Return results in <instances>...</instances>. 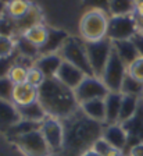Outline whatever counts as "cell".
<instances>
[{
  "label": "cell",
  "instance_id": "cell-1",
  "mask_svg": "<svg viewBox=\"0 0 143 156\" xmlns=\"http://www.w3.org/2000/svg\"><path fill=\"white\" fill-rule=\"evenodd\" d=\"M61 121L64 126V148L79 156L93 148L94 142L103 135L104 124L92 120L81 110V107Z\"/></svg>",
  "mask_w": 143,
  "mask_h": 156
},
{
  "label": "cell",
  "instance_id": "cell-2",
  "mask_svg": "<svg viewBox=\"0 0 143 156\" xmlns=\"http://www.w3.org/2000/svg\"><path fill=\"white\" fill-rule=\"evenodd\" d=\"M38 101L49 117L64 120L79 109L75 92L56 78H46L38 88Z\"/></svg>",
  "mask_w": 143,
  "mask_h": 156
},
{
  "label": "cell",
  "instance_id": "cell-3",
  "mask_svg": "<svg viewBox=\"0 0 143 156\" xmlns=\"http://www.w3.org/2000/svg\"><path fill=\"white\" fill-rule=\"evenodd\" d=\"M110 16L103 9L90 7L83 13L79 21V34L83 42H96L107 38Z\"/></svg>",
  "mask_w": 143,
  "mask_h": 156
},
{
  "label": "cell",
  "instance_id": "cell-4",
  "mask_svg": "<svg viewBox=\"0 0 143 156\" xmlns=\"http://www.w3.org/2000/svg\"><path fill=\"white\" fill-rule=\"evenodd\" d=\"M59 55L61 56L64 62L78 67L86 75H94L93 70L90 67V63H89L86 49H85V42L82 39L75 38V36H68L63 48L60 49Z\"/></svg>",
  "mask_w": 143,
  "mask_h": 156
},
{
  "label": "cell",
  "instance_id": "cell-5",
  "mask_svg": "<svg viewBox=\"0 0 143 156\" xmlns=\"http://www.w3.org/2000/svg\"><path fill=\"white\" fill-rule=\"evenodd\" d=\"M85 49L88 53L89 63H90L94 77L101 78L104 68L108 63V58L113 53V41L104 38L96 42H85Z\"/></svg>",
  "mask_w": 143,
  "mask_h": 156
},
{
  "label": "cell",
  "instance_id": "cell-6",
  "mask_svg": "<svg viewBox=\"0 0 143 156\" xmlns=\"http://www.w3.org/2000/svg\"><path fill=\"white\" fill-rule=\"evenodd\" d=\"M11 141L25 156H49L52 152L40 130L22 134Z\"/></svg>",
  "mask_w": 143,
  "mask_h": 156
},
{
  "label": "cell",
  "instance_id": "cell-7",
  "mask_svg": "<svg viewBox=\"0 0 143 156\" xmlns=\"http://www.w3.org/2000/svg\"><path fill=\"white\" fill-rule=\"evenodd\" d=\"M128 74V67L127 64L120 58V56L115 53L113 48V53H111L108 63L104 68V73L101 75V81L104 85L108 88L110 92H121V87H122L124 78Z\"/></svg>",
  "mask_w": 143,
  "mask_h": 156
},
{
  "label": "cell",
  "instance_id": "cell-8",
  "mask_svg": "<svg viewBox=\"0 0 143 156\" xmlns=\"http://www.w3.org/2000/svg\"><path fill=\"white\" fill-rule=\"evenodd\" d=\"M139 32L136 25V18L131 16H110L107 29V38L113 42L115 41H128Z\"/></svg>",
  "mask_w": 143,
  "mask_h": 156
},
{
  "label": "cell",
  "instance_id": "cell-9",
  "mask_svg": "<svg viewBox=\"0 0 143 156\" xmlns=\"http://www.w3.org/2000/svg\"><path fill=\"white\" fill-rule=\"evenodd\" d=\"M74 92L79 105L93 99H106V96L110 94L108 88L101 81V78L94 75H86Z\"/></svg>",
  "mask_w": 143,
  "mask_h": 156
},
{
  "label": "cell",
  "instance_id": "cell-10",
  "mask_svg": "<svg viewBox=\"0 0 143 156\" xmlns=\"http://www.w3.org/2000/svg\"><path fill=\"white\" fill-rule=\"evenodd\" d=\"M40 131L52 152H57L64 148V126L61 120L47 117L42 121Z\"/></svg>",
  "mask_w": 143,
  "mask_h": 156
},
{
  "label": "cell",
  "instance_id": "cell-11",
  "mask_svg": "<svg viewBox=\"0 0 143 156\" xmlns=\"http://www.w3.org/2000/svg\"><path fill=\"white\" fill-rule=\"evenodd\" d=\"M124 130L128 134V146H127V156L132 146L143 142V98L140 99L136 113L133 114L128 121L122 123Z\"/></svg>",
  "mask_w": 143,
  "mask_h": 156
},
{
  "label": "cell",
  "instance_id": "cell-12",
  "mask_svg": "<svg viewBox=\"0 0 143 156\" xmlns=\"http://www.w3.org/2000/svg\"><path fill=\"white\" fill-rule=\"evenodd\" d=\"M86 77L82 70H79L78 67H75V66L70 64L67 62H63L61 67L59 68V71L56 74V80H59L63 85H65L67 88L75 91L78 85L83 81V78Z\"/></svg>",
  "mask_w": 143,
  "mask_h": 156
},
{
  "label": "cell",
  "instance_id": "cell-13",
  "mask_svg": "<svg viewBox=\"0 0 143 156\" xmlns=\"http://www.w3.org/2000/svg\"><path fill=\"white\" fill-rule=\"evenodd\" d=\"M106 142H108L111 146L122 151L127 155V146H128V134L124 130L122 124H110L104 126L103 135H101Z\"/></svg>",
  "mask_w": 143,
  "mask_h": 156
},
{
  "label": "cell",
  "instance_id": "cell-14",
  "mask_svg": "<svg viewBox=\"0 0 143 156\" xmlns=\"http://www.w3.org/2000/svg\"><path fill=\"white\" fill-rule=\"evenodd\" d=\"M20 121L21 116L15 105L10 101L0 99V131L7 134V131L11 130Z\"/></svg>",
  "mask_w": 143,
  "mask_h": 156
},
{
  "label": "cell",
  "instance_id": "cell-15",
  "mask_svg": "<svg viewBox=\"0 0 143 156\" xmlns=\"http://www.w3.org/2000/svg\"><path fill=\"white\" fill-rule=\"evenodd\" d=\"M61 56L59 53H53V55H42L35 60V66L39 68L40 71L46 75V78H54L59 68L63 64Z\"/></svg>",
  "mask_w": 143,
  "mask_h": 156
},
{
  "label": "cell",
  "instance_id": "cell-16",
  "mask_svg": "<svg viewBox=\"0 0 143 156\" xmlns=\"http://www.w3.org/2000/svg\"><path fill=\"white\" fill-rule=\"evenodd\" d=\"M38 101V88L29 85L28 82L20 85H14L13 91V103L17 107L25 106Z\"/></svg>",
  "mask_w": 143,
  "mask_h": 156
},
{
  "label": "cell",
  "instance_id": "cell-17",
  "mask_svg": "<svg viewBox=\"0 0 143 156\" xmlns=\"http://www.w3.org/2000/svg\"><path fill=\"white\" fill-rule=\"evenodd\" d=\"M68 34L63 31V29L49 28V36L46 41L45 46L40 48V56L42 55H53V53H59L60 49L63 48L64 42L68 39Z\"/></svg>",
  "mask_w": 143,
  "mask_h": 156
},
{
  "label": "cell",
  "instance_id": "cell-18",
  "mask_svg": "<svg viewBox=\"0 0 143 156\" xmlns=\"http://www.w3.org/2000/svg\"><path fill=\"white\" fill-rule=\"evenodd\" d=\"M106 102V124H118L120 121V110L121 102H122V94L121 92H110L104 99Z\"/></svg>",
  "mask_w": 143,
  "mask_h": 156
},
{
  "label": "cell",
  "instance_id": "cell-19",
  "mask_svg": "<svg viewBox=\"0 0 143 156\" xmlns=\"http://www.w3.org/2000/svg\"><path fill=\"white\" fill-rule=\"evenodd\" d=\"M81 110L92 120L106 124V102L104 99H93L79 105Z\"/></svg>",
  "mask_w": 143,
  "mask_h": 156
},
{
  "label": "cell",
  "instance_id": "cell-20",
  "mask_svg": "<svg viewBox=\"0 0 143 156\" xmlns=\"http://www.w3.org/2000/svg\"><path fill=\"white\" fill-rule=\"evenodd\" d=\"M113 48L115 50V53L120 56L121 60L127 64V67L129 64H132L139 57V52H138V49L132 39H128V41H115V42H113Z\"/></svg>",
  "mask_w": 143,
  "mask_h": 156
},
{
  "label": "cell",
  "instance_id": "cell-21",
  "mask_svg": "<svg viewBox=\"0 0 143 156\" xmlns=\"http://www.w3.org/2000/svg\"><path fill=\"white\" fill-rule=\"evenodd\" d=\"M42 20H43L42 10H40L38 6L32 4L31 10L25 14V16L22 17V18L15 20L17 29H18V36L22 35V34L25 32V31H28V29L32 28V27L39 25V24H43V23H42Z\"/></svg>",
  "mask_w": 143,
  "mask_h": 156
},
{
  "label": "cell",
  "instance_id": "cell-22",
  "mask_svg": "<svg viewBox=\"0 0 143 156\" xmlns=\"http://www.w3.org/2000/svg\"><path fill=\"white\" fill-rule=\"evenodd\" d=\"M18 113L21 116V120H28V121H36V123H42L45 119H47V113L39 103V101L33 102V103L25 105V106L17 107Z\"/></svg>",
  "mask_w": 143,
  "mask_h": 156
},
{
  "label": "cell",
  "instance_id": "cell-23",
  "mask_svg": "<svg viewBox=\"0 0 143 156\" xmlns=\"http://www.w3.org/2000/svg\"><path fill=\"white\" fill-rule=\"evenodd\" d=\"M142 98L131 96V95H122V102H121V110H120V121L118 123L122 124L128 121L133 114L136 113L138 106Z\"/></svg>",
  "mask_w": 143,
  "mask_h": 156
},
{
  "label": "cell",
  "instance_id": "cell-24",
  "mask_svg": "<svg viewBox=\"0 0 143 156\" xmlns=\"http://www.w3.org/2000/svg\"><path fill=\"white\" fill-rule=\"evenodd\" d=\"M15 46H17V52H18V55L21 57L29 58V60L35 58L36 60L40 56V49L33 45L32 42H29L24 35H20L15 38Z\"/></svg>",
  "mask_w": 143,
  "mask_h": 156
},
{
  "label": "cell",
  "instance_id": "cell-25",
  "mask_svg": "<svg viewBox=\"0 0 143 156\" xmlns=\"http://www.w3.org/2000/svg\"><path fill=\"white\" fill-rule=\"evenodd\" d=\"M29 42H32L35 46L38 48H43L47 41V36H49V27H46L45 24H39V25H35L32 28H29L28 31L22 34Z\"/></svg>",
  "mask_w": 143,
  "mask_h": 156
},
{
  "label": "cell",
  "instance_id": "cell-26",
  "mask_svg": "<svg viewBox=\"0 0 143 156\" xmlns=\"http://www.w3.org/2000/svg\"><path fill=\"white\" fill-rule=\"evenodd\" d=\"M135 0H110V16H131L135 13Z\"/></svg>",
  "mask_w": 143,
  "mask_h": 156
},
{
  "label": "cell",
  "instance_id": "cell-27",
  "mask_svg": "<svg viewBox=\"0 0 143 156\" xmlns=\"http://www.w3.org/2000/svg\"><path fill=\"white\" fill-rule=\"evenodd\" d=\"M32 7V3L28 0H14L6 4V14L13 20H20L25 16Z\"/></svg>",
  "mask_w": 143,
  "mask_h": 156
},
{
  "label": "cell",
  "instance_id": "cell-28",
  "mask_svg": "<svg viewBox=\"0 0 143 156\" xmlns=\"http://www.w3.org/2000/svg\"><path fill=\"white\" fill-rule=\"evenodd\" d=\"M121 94L122 95H131V96L143 98V82L138 81L132 75L127 74L124 78L122 87H121Z\"/></svg>",
  "mask_w": 143,
  "mask_h": 156
},
{
  "label": "cell",
  "instance_id": "cell-29",
  "mask_svg": "<svg viewBox=\"0 0 143 156\" xmlns=\"http://www.w3.org/2000/svg\"><path fill=\"white\" fill-rule=\"evenodd\" d=\"M42 127V123H36V121H28V120H21L18 124L11 128V130L7 131V136L13 140L15 136H20L22 134L26 133H31V131H35V130H40Z\"/></svg>",
  "mask_w": 143,
  "mask_h": 156
},
{
  "label": "cell",
  "instance_id": "cell-30",
  "mask_svg": "<svg viewBox=\"0 0 143 156\" xmlns=\"http://www.w3.org/2000/svg\"><path fill=\"white\" fill-rule=\"evenodd\" d=\"M0 35L10 36V38H14V39L18 36L15 20H13L10 16H7L6 13L0 17Z\"/></svg>",
  "mask_w": 143,
  "mask_h": 156
},
{
  "label": "cell",
  "instance_id": "cell-31",
  "mask_svg": "<svg viewBox=\"0 0 143 156\" xmlns=\"http://www.w3.org/2000/svg\"><path fill=\"white\" fill-rule=\"evenodd\" d=\"M26 75H28V67L20 64V63H14L11 66L7 77L10 78L14 85H20V84H25L26 82Z\"/></svg>",
  "mask_w": 143,
  "mask_h": 156
},
{
  "label": "cell",
  "instance_id": "cell-32",
  "mask_svg": "<svg viewBox=\"0 0 143 156\" xmlns=\"http://www.w3.org/2000/svg\"><path fill=\"white\" fill-rule=\"evenodd\" d=\"M93 149L96 151L97 153H100L101 156H127L122 151H120V149H117V148L111 146L110 144L106 142L103 138H100V140H97L96 142H94Z\"/></svg>",
  "mask_w": 143,
  "mask_h": 156
},
{
  "label": "cell",
  "instance_id": "cell-33",
  "mask_svg": "<svg viewBox=\"0 0 143 156\" xmlns=\"http://www.w3.org/2000/svg\"><path fill=\"white\" fill-rule=\"evenodd\" d=\"M15 50H17L15 39L10 38V36L0 35V58L11 57Z\"/></svg>",
  "mask_w": 143,
  "mask_h": 156
},
{
  "label": "cell",
  "instance_id": "cell-34",
  "mask_svg": "<svg viewBox=\"0 0 143 156\" xmlns=\"http://www.w3.org/2000/svg\"><path fill=\"white\" fill-rule=\"evenodd\" d=\"M45 81H46V75L43 74L39 68L35 66V63H33L32 67L28 68L26 82H28L29 85H32V87H35V88H39Z\"/></svg>",
  "mask_w": 143,
  "mask_h": 156
},
{
  "label": "cell",
  "instance_id": "cell-35",
  "mask_svg": "<svg viewBox=\"0 0 143 156\" xmlns=\"http://www.w3.org/2000/svg\"><path fill=\"white\" fill-rule=\"evenodd\" d=\"M13 91H14V84L9 77H2L0 78V99L4 101H13Z\"/></svg>",
  "mask_w": 143,
  "mask_h": 156
},
{
  "label": "cell",
  "instance_id": "cell-36",
  "mask_svg": "<svg viewBox=\"0 0 143 156\" xmlns=\"http://www.w3.org/2000/svg\"><path fill=\"white\" fill-rule=\"evenodd\" d=\"M128 74L132 75L133 78H136L138 81L143 82V57H139L132 63V64L128 66Z\"/></svg>",
  "mask_w": 143,
  "mask_h": 156
},
{
  "label": "cell",
  "instance_id": "cell-37",
  "mask_svg": "<svg viewBox=\"0 0 143 156\" xmlns=\"http://www.w3.org/2000/svg\"><path fill=\"white\" fill-rule=\"evenodd\" d=\"M15 63V60L13 62V56L7 58H0V78L2 77H7L9 71H10L11 66Z\"/></svg>",
  "mask_w": 143,
  "mask_h": 156
},
{
  "label": "cell",
  "instance_id": "cell-38",
  "mask_svg": "<svg viewBox=\"0 0 143 156\" xmlns=\"http://www.w3.org/2000/svg\"><path fill=\"white\" fill-rule=\"evenodd\" d=\"M133 43H135V46H136L138 52H139V56H142L143 57V35L140 32H138L136 35L132 38Z\"/></svg>",
  "mask_w": 143,
  "mask_h": 156
},
{
  "label": "cell",
  "instance_id": "cell-39",
  "mask_svg": "<svg viewBox=\"0 0 143 156\" xmlns=\"http://www.w3.org/2000/svg\"><path fill=\"white\" fill-rule=\"evenodd\" d=\"M128 156H143V142L132 146L128 152Z\"/></svg>",
  "mask_w": 143,
  "mask_h": 156
},
{
  "label": "cell",
  "instance_id": "cell-40",
  "mask_svg": "<svg viewBox=\"0 0 143 156\" xmlns=\"http://www.w3.org/2000/svg\"><path fill=\"white\" fill-rule=\"evenodd\" d=\"M133 16H135V17H139V18H143V2H142V3H138L136 4Z\"/></svg>",
  "mask_w": 143,
  "mask_h": 156
},
{
  "label": "cell",
  "instance_id": "cell-41",
  "mask_svg": "<svg viewBox=\"0 0 143 156\" xmlns=\"http://www.w3.org/2000/svg\"><path fill=\"white\" fill-rule=\"evenodd\" d=\"M81 156H101L100 153H97L96 151L93 149V148H90V149H88V151H85L83 153H82Z\"/></svg>",
  "mask_w": 143,
  "mask_h": 156
},
{
  "label": "cell",
  "instance_id": "cell-42",
  "mask_svg": "<svg viewBox=\"0 0 143 156\" xmlns=\"http://www.w3.org/2000/svg\"><path fill=\"white\" fill-rule=\"evenodd\" d=\"M6 13V3H4L3 0H0V17L3 16Z\"/></svg>",
  "mask_w": 143,
  "mask_h": 156
},
{
  "label": "cell",
  "instance_id": "cell-43",
  "mask_svg": "<svg viewBox=\"0 0 143 156\" xmlns=\"http://www.w3.org/2000/svg\"><path fill=\"white\" fill-rule=\"evenodd\" d=\"M3 2L7 4V3H10V2H14V0H3Z\"/></svg>",
  "mask_w": 143,
  "mask_h": 156
},
{
  "label": "cell",
  "instance_id": "cell-44",
  "mask_svg": "<svg viewBox=\"0 0 143 156\" xmlns=\"http://www.w3.org/2000/svg\"><path fill=\"white\" fill-rule=\"evenodd\" d=\"M142 2H143V0H135V3H136V4L138 3H142Z\"/></svg>",
  "mask_w": 143,
  "mask_h": 156
},
{
  "label": "cell",
  "instance_id": "cell-45",
  "mask_svg": "<svg viewBox=\"0 0 143 156\" xmlns=\"http://www.w3.org/2000/svg\"><path fill=\"white\" fill-rule=\"evenodd\" d=\"M140 34H142V35H143V31H140Z\"/></svg>",
  "mask_w": 143,
  "mask_h": 156
}]
</instances>
